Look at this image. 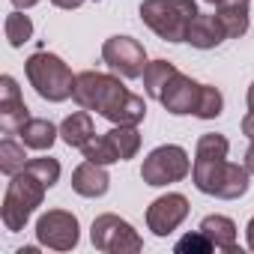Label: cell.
I'll return each instance as SVG.
<instances>
[{
  "instance_id": "cell-1",
  "label": "cell",
  "mask_w": 254,
  "mask_h": 254,
  "mask_svg": "<svg viewBox=\"0 0 254 254\" xmlns=\"http://www.w3.org/2000/svg\"><path fill=\"white\" fill-rule=\"evenodd\" d=\"M72 99L78 102V108L96 111L99 117L111 120L114 126H138L147 117V102L141 96L126 90L117 75H105L93 69L75 75Z\"/></svg>"
},
{
  "instance_id": "cell-2",
  "label": "cell",
  "mask_w": 254,
  "mask_h": 254,
  "mask_svg": "<svg viewBox=\"0 0 254 254\" xmlns=\"http://www.w3.org/2000/svg\"><path fill=\"white\" fill-rule=\"evenodd\" d=\"M191 180H194L197 191L221 197V200H239L248 191V186H251L248 168L245 165H233L227 159H212V162L194 159Z\"/></svg>"
},
{
  "instance_id": "cell-3",
  "label": "cell",
  "mask_w": 254,
  "mask_h": 254,
  "mask_svg": "<svg viewBox=\"0 0 254 254\" xmlns=\"http://www.w3.org/2000/svg\"><path fill=\"white\" fill-rule=\"evenodd\" d=\"M197 18L194 0H144L141 21L165 42H186L189 24Z\"/></svg>"
},
{
  "instance_id": "cell-4",
  "label": "cell",
  "mask_w": 254,
  "mask_h": 254,
  "mask_svg": "<svg viewBox=\"0 0 254 254\" xmlns=\"http://www.w3.org/2000/svg\"><path fill=\"white\" fill-rule=\"evenodd\" d=\"M48 186L39 183L30 171H18L15 177H9L6 194H3V209H0V218H3V227L9 233H18L27 227L30 215L36 212V206H42Z\"/></svg>"
},
{
  "instance_id": "cell-5",
  "label": "cell",
  "mask_w": 254,
  "mask_h": 254,
  "mask_svg": "<svg viewBox=\"0 0 254 254\" xmlns=\"http://www.w3.org/2000/svg\"><path fill=\"white\" fill-rule=\"evenodd\" d=\"M24 72H27V81L30 87L39 93V99L45 102H66L72 96V87H75V75L72 69L51 51H36L27 57L24 63Z\"/></svg>"
},
{
  "instance_id": "cell-6",
  "label": "cell",
  "mask_w": 254,
  "mask_h": 254,
  "mask_svg": "<svg viewBox=\"0 0 254 254\" xmlns=\"http://www.w3.org/2000/svg\"><path fill=\"white\" fill-rule=\"evenodd\" d=\"M191 174V159L183 147L177 144H162L156 147L144 165H141V180L153 189H162V186H171V183H180Z\"/></svg>"
},
{
  "instance_id": "cell-7",
  "label": "cell",
  "mask_w": 254,
  "mask_h": 254,
  "mask_svg": "<svg viewBox=\"0 0 254 254\" xmlns=\"http://www.w3.org/2000/svg\"><path fill=\"white\" fill-rule=\"evenodd\" d=\"M90 239L105 254H135L144 248V239L138 236V230L114 212L96 215V221L90 227Z\"/></svg>"
},
{
  "instance_id": "cell-8",
  "label": "cell",
  "mask_w": 254,
  "mask_h": 254,
  "mask_svg": "<svg viewBox=\"0 0 254 254\" xmlns=\"http://www.w3.org/2000/svg\"><path fill=\"white\" fill-rule=\"evenodd\" d=\"M102 60L111 72H117L120 78L126 81H135V78H144V69H147V48L132 39V36H111L105 39L102 45Z\"/></svg>"
},
{
  "instance_id": "cell-9",
  "label": "cell",
  "mask_w": 254,
  "mask_h": 254,
  "mask_svg": "<svg viewBox=\"0 0 254 254\" xmlns=\"http://www.w3.org/2000/svg\"><path fill=\"white\" fill-rule=\"evenodd\" d=\"M36 239L51 251H72L81 239V224L66 209H48L36 221Z\"/></svg>"
},
{
  "instance_id": "cell-10",
  "label": "cell",
  "mask_w": 254,
  "mask_h": 254,
  "mask_svg": "<svg viewBox=\"0 0 254 254\" xmlns=\"http://www.w3.org/2000/svg\"><path fill=\"white\" fill-rule=\"evenodd\" d=\"M189 197L186 194H177V191H171V194H162V197H156L153 203H150V209H147V227L156 233V236H171L186 218H189Z\"/></svg>"
},
{
  "instance_id": "cell-11",
  "label": "cell",
  "mask_w": 254,
  "mask_h": 254,
  "mask_svg": "<svg viewBox=\"0 0 254 254\" xmlns=\"http://www.w3.org/2000/svg\"><path fill=\"white\" fill-rule=\"evenodd\" d=\"M200 90H203V84H197L194 78H189V75L177 72V75H174V81L165 87V93H162V99H159V102H162V105H165V111H168V114H174V117L197 114Z\"/></svg>"
},
{
  "instance_id": "cell-12",
  "label": "cell",
  "mask_w": 254,
  "mask_h": 254,
  "mask_svg": "<svg viewBox=\"0 0 254 254\" xmlns=\"http://www.w3.org/2000/svg\"><path fill=\"white\" fill-rule=\"evenodd\" d=\"M30 120V108L21 99V90L12 75L0 78V126L6 135H18L21 126Z\"/></svg>"
},
{
  "instance_id": "cell-13",
  "label": "cell",
  "mask_w": 254,
  "mask_h": 254,
  "mask_svg": "<svg viewBox=\"0 0 254 254\" xmlns=\"http://www.w3.org/2000/svg\"><path fill=\"white\" fill-rule=\"evenodd\" d=\"M111 189V177L105 171V165H96L90 159H84L75 171H72V191L81 197H102Z\"/></svg>"
},
{
  "instance_id": "cell-14",
  "label": "cell",
  "mask_w": 254,
  "mask_h": 254,
  "mask_svg": "<svg viewBox=\"0 0 254 254\" xmlns=\"http://www.w3.org/2000/svg\"><path fill=\"white\" fill-rule=\"evenodd\" d=\"M215 15L227 33V39H239L248 33L251 24V0H218Z\"/></svg>"
},
{
  "instance_id": "cell-15",
  "label": "cell",
  "mask_w": 254,
  "mask_h": 254,
  "mask_svg": "<svg viewBox=\"0 0 254 254\" xmlns=\"http://www.w3.org/2000/svg\"><path fill=\"white\" fill-rule=\"evenodd\" d=\"M224 39H227V33H224V27H221V21H218L215 12H212V15L197 12V18L189 24V36H186V42H189L191 48H200V51L218 48Z\"/></svg>"
},
{
  "instance_id": "cell-16",
  "label": "cell",
  "mask_w": 254,
  "mask_h": 254,
  "mask_svg": "<svg viewBox=\"0 0 254 254\" xmlns=\"http://www.w3.org/2000/svg\"><path fill=\"white\" fill-rule=\"evenodd\" d=\"M18 138L24 141L27 150H39V153H45V150H51L54 141L60 138V126H54L51 120H42V117H30V120L21 126Z\"/></svg>"
},
{
  "instance_id": "cell-17",
  "label": "cell",
  "mask_w": 254,
  "mask_h": 254,
  "mask_svg": "<svg viewBox=\"0 0 254 254\" xmlns=\"http://www.w3.org/2000/svg\"><path fill=\"white\" fill-rule=\"evenodd\" d=\"M197 230L215 245V251H236V224L227 215H206Z\"/></svg>"
},
{
  "instance_id": "cell-18",
  "label": "cell",
  "mask_w": 254,
  "mask_h": 254,
  "mask_svg": "<svg viewBox=\"0 0 254 254\" xmlns=\"http://www.w3.org/2000/svg\"><path fill=\"white\" fill-rule=\"evenodd\" d=\"M96 132H93V117L81 108V111H75V114H69L63 123H60V141L66 144V147H84L90 138H93Z\"/></svg>"
},
{
  "instance_id": "cell-19",
  "label": "cell",
  "mask_w": 254,
  "mask_h": 254,
  "mask_svg": "<svg viewBox=\"0 0 254 254\" xmlns=\"http://www.w3.org/2000/svg\"><path fill=\"white\" fill-rule=\"evenodd\" d=\"M105 138L114 147V153H117L120 162L135 159L138 150H141V132H138V126H114L111 132H105Z\"/></svg>"
},
{
  "instance_id": "cell-20",
  "label": "cell",
  "mask_w": 254,
  "mask_h": 254,
  "mask_svg": "<svg viewBox=\"0 0 254 254\" xmlns=\"http://www.w3.org/2000/svg\"><path fill=\"white\" fill-rule=\"evenodd\" d=\"M177 72H180V69H177L174 63H168V60H153V63H147V69H144V90H147V96H150V99H162L165 87L174 81Z\"/></svg>"
},
{
  "instance_id": "cell-21",
  "label": "cell",
  "mask_w": 254,
  "mask_h": 254,
  "mask_svg": "<svg viewBox=\"0 0 254 254\" xmlns=\"http://www.w3.org/2000/svg\"><path fill=\"white\" fill-rule=\"evenodd\" d=\"M27 165V156H24V141H15V138H3L0 141V171L6 177H15L18 171H24Z\"/></svg>"
},
{
  "instance_id": "cell-22",
  "label": "cell",
  "mask_w": 254,
  "mask_h": 254,
  "mask_svg": "<svg viewBox=\"0 0 254 254\" xmlns=\"http://www.w3.org/2000/svg\"><path fill=\"white\" fill-rule=\"evenodd\" d=\"M3 30H6V42L12 48H24V42H30V36H33V21L24 15V9H12L3 21Z\"/></svg>"
},
{
  "instance_id": "cell-23",
  "label": "cell",
  "mask_w": 254,
  "mask_h": 254,
  "mask_svg": "<svg viewBox=\"0 0 254 254\" xmlns=\"http://www.w3.org/2000/svg\"><path fill=\"white\" fill-rule=\"evenodd\" d=\"M230 153V141L224 135H215V132H206L197 138V147H194V159H203V162H212V159H227Z\"/></svg>"
},
{
  "instance_id": "cell-24",
  "label": "cell",
  "mask_w": 254,
  "mask_h": 254,
  "mask_svg": "<svg viewBox=\"0 0 254 254\" xmlns=\"http://www.w3.org/2000/svg\"><path fill=\"white\" fill-rule=\"evenodd\" d=\"M81 153H84V159H90V162H96V165H117L120 159H117V153H114V147L108 144V138L105 135H93L84 147H81Z\"/></svg>"
},
{
  "instance_id": "cell-25",
  "label": "cell",
  "mask_w": 254,
  "mask_h": 254,
  "mask_svg": "<svg viewBox=\"0 0 254 254\" xmlns=\"http://www.w3.org/2000/svg\"><path fill=\"white\" fill-rule=\"evenodd\" d=\"M24 171H30V174H33L39 183H45L48 189H51V186H57V180H60V162H57V159H51V156L27 159Z\"/></svg>"
},
{
  "instance_id": "cell-26",
  "label": "cell",
  "mask_w": 254,
  "mask_h": 254,
  "mask_svg": "<svg viewBox=\"0 0 254 254\" xmlns=\"http://www.w3.org/2000/svg\"><path fill=\"white\" fill-rule=\"evenodd\" d=\"M221 111H224V96H221V90L212 87V84H203V90H200V105H197V114H194V117H200V120H215V117H221Z\"/></svg>"
},
{
  "instance_id": "cell-27",
  "label": "cell",
  "mask_w": 254,
  "mask_h": 254,
  "mask_svg": "<svg viewBox=\"0 0 254 254\" xmlns=\"http://www.w3.org/2000/svg\"><path fill=\"white\" fill-rule=\"evenodd\" d=\"M174 251H177V254H209V251H215V245H212L200 230H194V233H186L183 239H177Z\"/></svg>"
},
{
  "instance_id": "cell-28",
  "label": "cell",
  "mask_w": 254,
  "mask_h": 254,
  "mask_svg": "<svg viewBox=\"0 0 254 254\" xmlns=\"http://www.w3.org/2000/svg\"><path fill=\"white\" fill-rule=\"evenodd\" d=\"M242 135H245L248 141H254V111H248V114L242 117Z\"/></svg>"
},
{
  "instance_id": "cell-29",
  "label": "cell",
  "mask_w": 254,
  "mask_h": 254,
  "mask_svg": "<svg viewBox=\"0 0 254 254\" xmlns=\"http://www.w3.org/2000/svg\"><path fill=\"white\" fill-rule=\"evenodd\" d=\"M51 3H54L57 9H78V6L87 3V0H51ZM93 3H99V0H93Z\"/></svg>"
},
{
  "instance_id": "cell-30",
  "label": "cell",
  "mask_w": 254,
  "mask_h": 254,
  "mask_svg": "<svg viewBox=\"0 0 254 254\" xmlns=\"http://www.w3.org/2000/svg\"><path fill=\"white\" fill-rule=\"evenodd\" d=\"M245 168H248V174H254V141H251V147L245 150Z\"/></svg>"
},
{
  "instance_id": "cell-31",
  "label": "cell",
  "mask_w": 254,
  "mask_h": 254,
  "mask_svg": "<svg viewBox=\"0 0 254 254\" xmlns=\"http://www.w3.org/2000/svg\"><path fill=\"white\" fill-rule=\"evenodd\" d=\"M9 3H12L15 9H33V6L39 3V0H9Z\"/></svg>"
},
{
  "instance_id": "cell-32",
  "label": "cell",
  "mask_w": 254,
  "mask_h": 254,
  "mask_svg": "<svg viewBox=\"0 0 254 254\" xmlns=\"http://www.w3.org/2000/svg\"><path fill=\"white\" fill-rule=\"evenodd\" d=\"M245 239H248V248L254 251V218L248 221V227H245Z\"/></svg>"
},
{
  "instance_id": "cell-33",
  "label": "cell",
  "mask_w": 254,
  "mask_h": 254,
  "mask_svg": "<svg viewBox=\"0 0 254 254\" xmlns=\"http://www.w3.org/2000/svg\"><path fill=\"white\" fill-rule=\"evenodd\" d=\"M245 102H248V111H254V81H251V87H248V96H245Z\"/></svg>"
},
{
  "instance_id": "cell-34",
  "label": "cell",
  "mask_w": 254,
  "mask_h": 254,
  "mask_svg": "<svg viewBox=\"0 0 254 254\" xmlns=\"http://www.w3.org/2000/svg\"><path fill=\"white\" fill-rule=\"evenodd\" d=\"M203 3H212V6H215V3H218V0H203Z\"/></svg>"
}]
</instances>
